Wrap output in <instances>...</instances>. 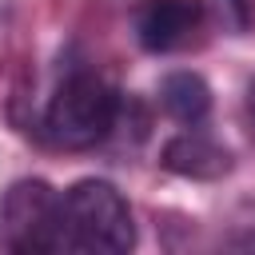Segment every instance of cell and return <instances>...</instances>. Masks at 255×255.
Here are the masks:
<instances>
[{"label": "cell", "instance_id": "obj_1", "mask_svg": "<svg viewBox=\"0 0 255 255\" xmlns=\"http://www.w3.org/2000/svg\"><path fill=\"white\" fill-rule=\"evenodd\" d=\"M135 247L128 199L108 179H80L60 195V251L124 255Z\"/></svg>", "mask_w": 255, "mask_h": 255}, {"label": "cell", "instance_id": "obj_2", "mask_svg": "<svg viewBox=\"0 0 255 255\" xmlns=\"http://www.w3.org/2000/svg\"><path fill=\"white\" fill-rule=\"evenodd\" d=\"M116 116H120V96L100 76L76 72L48 100L44 135L64 151H84V147H96L100 139L112 135Z\"/></svg>", "mask_w": 255, "mask_h": 255}, {"label": "cell", "instance_id": "obj_3", "mask_svg": "<svg viewBox=\"0 0 255 255\" xmlns=\"http://www.w3.org/2000/svg\"><path fill=\"white\" fill-rule=\"evenodd\" d=\"M0 247L20 255L60 251V191L44 179H16L0 199Z\"/></svg>", "mask_w": 255, "mask_h": 255}, {"label": "cell", "instance_id": "obj_4", "mask_svg": "<svg viewBox=\"0 0 255 255\" xmlns=\"http://www.w3.org/2000/svg\"><path fill=\"white\" fill-rule=\"evenodd\" d=\"M203 24V4L199 0H139L131 12V28L143 52H175L183 48L195 28Z\"/></svg>", "mask_w": 255, "mask_h": 255}, {"label": "cell", "instance_id": "obj_5", "mask_svg": "<svg viewBox=\"0 0 255 255\" xmlns=\"http://www.w3.org/2000/svg\"><path fill=\"white\" fill-rule=\"evenodd\" d=\"M159 163L183 179H219L231 171V151L219 139H211L207 131L191 128V131H179L163 143Z\"/></svg>", "mask_w": 255, "mask_h": 255}, {"label": "cell", "instance_id": "obj_6", "mask_svg": "<svg viewBox=\"0 0 255 255\" xmlns=\"http://www.w3.org/2000/svg\"><path fill=\"white\" fill-rule=\"evenodd\" d=\"M159 104H163V112H167L175 124L195 128V124H203L207 112H211V88H207V80L195 76V72H171V76H163V84H159Z\"/></svg>", "mask_w": 255, "mask_h": 255}, {"label": "cell", "instance_id": "obj_7", "mask_svg": "<svg viewBox=\"0 0 255 255\" xmlns=\"http://www.w3.org/2000/svg\"><path fill=\"white\" fill-rule=\"evenodd\" d=\"M227 8H231V16H235L239 28H247L255 20V0H227Z\"/></svg>", "mask_w": 255, "mask_h": 255}, {"label": "cell", "instance_id": "obj_8", "mask_svg": "<svg viewBox=\"0 0 255 255\" xmlns=\"http://www.w3.org/2000/svg\"><path fill=\"white\" fill-rule=\"evenodd\" d=\"M235 247H255V235H243V239H231Z\"/></svg>", "mask_w": 255, "mask_h": 255}]
</instances>
